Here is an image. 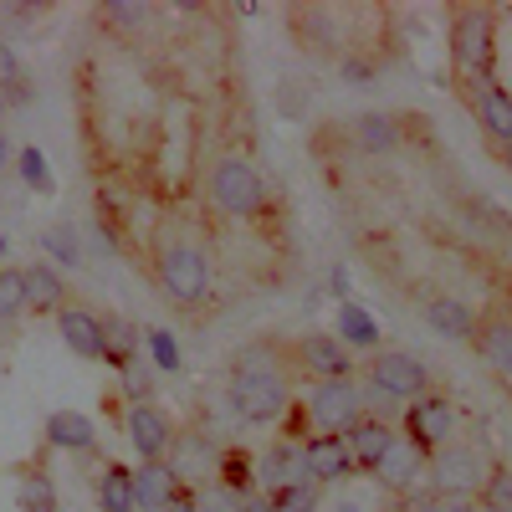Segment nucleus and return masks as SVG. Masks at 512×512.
Returning <instances> with one entry per match:
<instances>
[{
  "instance_id": "28",
  "label": "nucleus",
  "mask_w": 512,
  "mask_h": 512,
  "mask_svg": "<svg viewBox=\"0 0 512 512\" xmlns=\"http://www.w3.org/2000/svg\"><path fill=\"white\" fill-rule=\"evenodd\" d=\"M16 502H21V512H62L57 487H52V477L41 472V466H26V472H21V482H16Z\"/></svg>"
},
{
  "instance_id": "37",
  "label": "nucleus",
  "mask_w": 512,
  "mask_h": 512,
  "mask_svg": "<svg viewBox=\"0 0 512 512\" xmlns=\"http://www.w3.org/2000/svg\"><path fill=\"white\" fill-rule=\"evenodd\" d=\"M21 169H26V185H31V190H52V175H47V159H41V149H21Z\"/></svg>"
},
{
  "instance_id": "2",
  "label": "nucleus",
  "mask_w": 512,
  "mask_h": 512,
  "mask_svg": "<svg viewBox=\"0 0 512 512\" xmlns=\"http://www.w3.org/2000/svg\"><path fill=\"white\" fill-rule=\"evenodd\" d=\"M154 282L175 308H200V303H210V292H216V267H210V256L200 246L175 241V246L159 251Z\"/></svg>"
},
{
  "instance_id": "36",
  "label": "nucleus",
  "mask_w": 512,
  "mask_h": 512,
  "mask_svg": "<svg viewBox=\"0 0 512 512\" xmlns=\"http://www.w3.org/2000/svg\"><path fill=\"white\" fill-rule=\"evenodd\" d=\"M98 16H103L108 26H139L149 11H144V6H134V0H108V6H103Z\"/></svg>"
},
{
  "instance_id": "9",
  "label": "nucleus",
  "mask_w": 512,
  "mask_h": 512,
  "mask_svg": "<svg viewBox=\"0 0 512 512\" xmlns=\"http://www.w3.org/2000/svg\"><path fill=\"white\" fill-rule=\"evenodd\" d=\"M175 436H180V425H175V415H169L164 405H154V400L128 405V441H134V451L144 461H169Z\"/></svg>"
},
{
  "instance_id": "23",
  "label": "nucleus",
  "mask_w": 512,
  "mask_h": 512,
  "mask_svg": "<svg viewBox=\"0 0 512 512\" xmlns=\"http://www.w3.org/2000/svg\"><path fill=\"white\" fill-rule=\"evenodd\" d=\"M210 461H221V451H210V441H205V436H175L169 466L180 472V482H185V487H200V482H205V477H200V466L210 472Z\"/></svg>"
},
{
  "instance_id": "21",
  "label": "nucleus",
  "mask_w": 512,
  "mask_h": 512,
  "mask_svg": "<svg viewBox=\"0 0 512 512\" xmlns=\"http://www.w3.org/2000/svg\"><path fill=\"white\" fill-rule=\"evenodd\" d=\"M47 446H57V451H82V456H88V451L98 446L93 420L82 415V410H52V415H47Z\"/></svg>"
},
{
  "instance_id": "6",
  "label": "nucleus",
  "mask_w": 512,
  "mask_h": 512,
  "mask_svg": "<svg viewBox=\"0 0 512 512\" xmlns=\"http://www.w3.org/2000/svg\"><path fill=\"white\" fill-rule=\"evenodd\" d=\"M369 390H379L384 400H420L436 390L431 379V364L415 359L410 349H374L369 354Z\"/></svg>"
},
{
  "instance_id": "12",
  "label": "nucleus",
  "mask_w": 512,
  "mask_h": 512,
  "mask_svg": "<svg viewBox=\"0 0 512 512\" xmlns=\"http://www.w3.org/2000/svg\"><path fill=\"white\" fill-rule=\"evenodd\" d=\"M425 461H431V456H420L405 436H395V446L379 456V466H374L369 477H374L384 492H390V497H405L410 487H420V482H425Z\"/></svg>"
},
{
  "instance_id": "25",
  "label": "nucleus",
  "mask_w": 512,
  "mask_h": 512,
  "mask_svg": "<svg viewBox=\"0 0 512 512\" xmlns=\"http://www.w3.org/2000/svg\"><path fill=\"white\" fill-rule=\"evenodd\" d=\"M354 144H359L364 154H395L400 128H395L390 113H359V118H354Z\"/></svg>"
},
{
  "instance_id": "15",
  "label": "nucleus",
  "mask_w": 512,
  "mask_h": 512,
  "mask_svg": "<svg viewBox=\"0 0 512 512\" xmlns=\"http://www.w3.org/2000/svg\"><path fill=\"white\" fill-rule=\"evenodd\" d=\"M190 487L180 482V472L169 461H139L134 466V502L144 507V512H164L175 497H185Z\"/></svg>"
},
{
  "instance_id": "14",
  "label": "nucleus",
  "mask_w": 512,
  "mask_h": 512,
  "mask_svg": "<svg viewBox=\"0 0 512 512\" xmlns=\"http://www.w3.org/2000/svg\"><path fill=\"white\" fill-rule=\"evenodd\" d=\"M57 328H62V344L77 359H88V364H103L108 359V349H103V313L82 308V303H67L57 313Z\"/></svg>"
},
{
  "instance_id": "22",
  "label": "nucleus",
  "mask_w": 512,
  "mask_h": 512,
  "mask_svg": "<svg viewBox=\"0 0 512 512\" xmlns=\"http://www.w3.org/2000/svg\"><path fill=\"white\" fill-rule=\"evenodd\" d=\"M103 349H108V359H103L108 369H118V374L134 369V364H139V359H134V354H139V328L128 323L123 313H103Z\"/></svg>"
},
{
  "instance_id": "20",
  "label": "nucleus",
  "mask_w": 512,
  "mask_h": 512,
  "mask_svg": "<svg viewBox=\"0 0 512 512\" xmlns=\"http://www.w3.org/2000/svg\"><path fill=\"white\" fill-rule=\"evenodd\" d=\"M477 354H482V364L492 369V374H502V379H512V318H482L477 323Z\"/></svg>"
},
{
  "instance_id": "3",
  "label": "nucleus",
  "mask_w": 512,
  "mask_h": 512,
  "mask_svg": "<svg viewBox=\"0 0 512 512\" xmlns=\"http://www.w3.org/2000/svg\"><path fill=\"white\" fill-rule=\"evenodd\" d=\"M210 205L231 221H256L267 210V180L246 154H221L210 169Z\"/></svg>"
},
{
  "instance_id": "35",
  "label": "nucleus",
  "mask_w": 512,
  "mask_h": 512,
  "mask_svg": "<svg viewBox=\"0 0 512 512\" xmlns=\"http://www.w3.org/2000/svg\"><path fill=\"white\" fill-rule=\"evenodd\" d=\"M21 77H26V72H21V57H16V47H11L6 36H0V88H11V93L21 98V93H26V88H21Z\"/></svg>"
},
{
  "instance_id": "24",
  "label": "nucleus",
  "mask_w": 512,
  "mask_h": 512,
  "mask_svg": "<svg viewBox=\"0 0 512 512\" xmlns=\"http://www.w3.org/2000/svg\"><path fill=\"white\" fill-rule=\"evenodd\" d=\"M98 507L103 512H139V502H134V466H123V461H108L103 466V477H98Z\"/></svg>"
},
{
  "instance_id": "40",
  "label": "nucleus",
  "mask_w": 512,
  "mask_h": 512,
  "mask_svg": "<svg viewBox=\"0 0 512 512\" xmlns=\"http://www.w3.org/2000/svg\"><path fill=\"white\" fill-rule=\"evenodd\" d=\"M344 72H349V82H369L374 77V67H364V62H344Z\"/></svg>"
},
{
  "instance_id": "30",
  "label": "nucleus",
  "mask_w": 512,
  "mask_h": 512,
  "mask_svg": "<svg viewBox=\"0 0 512 512\" xmlns=\"http://www.w3.org/2000/svg\"><path fill=\"white\" fill-rule=\"evenodd\" d=\"M26 313V277L21 267H0V323H11Z\"/></svg>"
},
{
  "instance_id": "43",
  "label": "nucleus",
  "mask_w": 512,
  "mask_h": 512,
  "mask_svg": "<svg viewBox=\"0 0 512 512\" xmlns=\"http://www.w3.org/2000/svg\"><path fill=\"white\" fill-rule=\"evenodd\" d=\"M379 512H405V507H400V502H390V507H379Z\"/></svg>"
},
{
  "instance_id": "19",
  "label": "nucleus",
  "mask_w": 512,
  "mask_h": 512,
  "mask_svg": "<svg viewBox=\"0 0 512 512\" xmlns=\"http://www.w3.org/2000/svg\"><path fill=\"white\" fill-rule=\"evenodd\" d=\"M425 323H431L441 338H456V344H472L477 338V313L461 303V297H431V303H425Z\"/></svg>"
},
{
  "instance_id": "13",
  "label": "nucleus",
  "mask_w": 512,
  "mask_h": 512,
  "mask_svg": "<svg viewBox=\"0 0 512 512\" xmlns=\"http://www.w3.org/2000/svg\"><path fill=\"white\" fill-rule=\"evenodd\" d=\"M292 482H308V477H303V441L282 436V441H272V446L262 451V461H256V492L277 497V492L292 487Z\"/></svg>"
},
{
  "instance_id": "1",
  "label": "nucleus",
  "mask_w": 512,
  "mask_h": 512,
  "mask_svg": "<svg viewBox=\"0 0 512 512\" xmlns=\"http://www.w3.org/2000/svg\"><path fill=\"white\" fill-rule=\"evenodd\" d=\"M451 62L461 67V77L472 82V88H487L497 82V16L482 11V6H461L451 16Z\"/></svg>"
},
{
  "instance_id": "34",
  "label": "nucleus",
  "mask_w": 512,
  "mask_h": 512,
  "mask_svg": "<svg viewBox=\"0 0 512 512\" xmlns=\"http://www.w3.org/2000/svg\"><path fill=\"white\" fill-rule=\"evenodd\" d=\"M41 246H47L62 267H77L82 262V246H72V231L67 226H52V231H41Z\"/></svg>"
},
{
  "instance_id": "16",
  "label": "nucleus",
  "mask_w": 512,
  "mask_h": 512,
  "mask_svg": "<svg viewBox=\"0 0 512 512\" xmlns=\"http://www.w3.org/2000/svg\"><path fill=\"white\" fill-rule=\"evenodd\" d=\"M344 446H349V461H354V472L359 477H369L374 466H379V456L395 446V425L384 420V415H364L354 431L344 436Z\"/></svg>"
},
{
  "instance_id": "42",
  "label": "nucleus",
  "mask_w": 512,
  "mask_h": 512,
  "mask_svg": "<svg viewBox=\"0 0 512 512\" xmlns=\"http://www.w3.org/2000/svg\"><path fill=\"white\" fill-rule=\"evenodd\" d=\"M11 169V139H6V128H0V175Z\"/></svg>"
},
{
  "instance_id": "26",
  "label": "nucleus",
  "mask_w": 512,
  "mask_h": 512,
  "mask_svg": "<svg viewBox=\"0 0 512 512\" xmlns=\"http://www.w3.org/2000/svg\"><path fill=\"white\" fill-rule=\"evenodd\" d=\"M338 344H354V349H379V323H374V313L369 308H359V303H344L338 308Z\"/></svg>"
},
{
  "instance_id": "8",
  "label": "nucleus",
  "mask_w": 512,
  "mask_h": 512,
  "mask_svg": "<svg viewBox=\"0 0 512 512\" xmlns=\"http://www.w3.org/2000/svg\"><path fill=\"white\" fill-rule=\"evenodd\" d=\"M400 436L420 451V456H436L441 446H451V436H456V405H451V395H420V400H410L405 405V420H400Z\"/></svg>"
},
{
  "instance_id": "5",
  "label": "nucleus",
  "mask_w": 512,
  "mask_h": 512,
  "mask_svg": "<svg viewBox=\"0 0 512 512\" xmlns=\"http://www.w3.org/2000/svg\"><path fill=\"white\" fill-rule=\"evenodd\" d=\"M364 415H369L364 410V390L354 379H323L303 400V420L313 425V436H349Z\"/></svg>"
},
{
  "instance_id": "11",
  "label": "nucleus",
  "mask_w": 512,
  "mask_h": 512,
  "mask_svg": "<svg viewBox=\"0 0 512 512\" xmlns=\"http://www.w3.org/2000/svg\"><path fill=\"white\" fill-rule=\"evenodd\" d=\"M303 477L313 487H333V482L354 477V461H349L344 436H308L303 441Z\"/></svg>"
},
{
  "instance_id": "29",
  "label": "nucleus",
  "mask_w": 512,
  "mask_h": 512,
  "mask_svg": "<svg viewBox=\"0 0 512 512\" xmlns=\"http://www.w3.org/2000/svg\"><path fill=\"white\" fill-rule=\"evenodd\" d=\"M482 512H512V466H487V482L477 492Z\"/></svg>"
},
{
  "instance_id": "39",
  "label": "nucleus",
  "mask_w": 512,
  "mask_h": 512,
  "mask_svg": "<svg viewBox=\"0 0 512 512\" xmlns=\"http://www.w3.org/2000/svg\"><path fill=\"white\" fill-rule=\"evenodd\" d=\"M241 512H272V497H267V492H251V497L241 502Z\"/></svg>"
},
{
  "instance_id": "44",
  "label": "nucleus",
  "mask_w": 512,
  "mask_h": 512,
  "mask_svg": "<svg viewBox=\"0 0 512 512\" xmlns=\"http://www.w3.org/2000/svg\"><path fill=\"white\" fill-rule=\"evenodd\" d=\"M507 164H512V149H507Z\"/></svg>"
},
{
  "instance_id": "10",
  "label": "nucleus",
  "mask_w": 512,
  "mask_h": 512,
  "mask_svg": "<svg viewBox=\"0 0 512 512\" xmlns=\"http://www.w3.org/2000/svg\"><path fill=\"white\" fill-rule=\"evenodd\" d=\"M292 364L303 369L313 384H323V379H354V354L338 344V333H303L292 344Z\"/></svg>"
},
{
  "instance_id": "38",
  "label": "nucleus",
  "mask_w": 512,
  "mask_h": 512,
  "mask_svg": "<svg viewBox=\"0 0 512 512\" xmlns=\"http://www.w3.org/2000/svg\"><path fill=\"white\" fill-rule=\"evenodd\" d=\"M420 512H482L477 502H461V497H431Z\"/></svg>"
},
{
  "instance_id": "33",
  "label": "nucleus",
  "mask_w": 512,
  "mask_h": 512,
  "mask_svg": "<svg viewBox=\"0 0 512 512\" xmlns=\"http://www.w3.org/2000/svg\"><path fill=\"white\" fill-rule=\"evenodd\" d=\"M144 344H149V354H154V369H164V374H175V369H180V344H175V338H169L164 328L144 333Z\"/></svg>"
},
{
  "instance_id": "4",
  "label": "nucleus",
  "mask_w": 512,
  "mask_h": 512,
  "mask_svg": "<svg viewBox=\"0 0 512 512\" xmlns=\"http://www.w3.org/2000/svg\"><path fill=\"white\" fill-rule=\"evenodd\" d=\"M231 410L246 425H277L292 410L287 369H231Z\"/></svg>"
},
{
  "instance_id": "41",
  "label": "nucleus",
  "mask_w": 512,
  "mask_h": 512,
  "mask_svg": "<svg viewBox=\"0 0 512 512\" xmlns=\"http://www.w3.org/2000/svg\"><path fill=\"white\" fill-rule=\"evenodd\" d=\"M164 512H195V492H185V497H175Z\"/></svg>"
},
{
  "instance_id": "18",
  "label": "nucleus",
  "mask_w": 512,
  "mask_h": 512,
  "mask_svg": "<svg viewBox=\"0 0 512 512\" xmlns=\"http://www.w3.org/2000/svg\"><path fill=\"white\" fill-rule=\"evenodd\" d=\"M21 277H26V308L31 313H62L72 297H67V282H62V272L52 267V262H31V267H21Z\"/></svg>"
},
{
  "instance_id": "7",
  "label": "nucleus",
  "mask_w": 512,
  "mask_h": 512,
  "mask_svg": "<svg viewBox=\"0 0 512 512\" xmlns=\"http://www.w3.org/2000/svg\"><path fill=\"white\" fill-rule=\"evenodd\" d=\"M487 482V461L472 451V446H441L431 461H425V487H431V497H461V502H477Z\"/></svg>"
},
{
  "instance_id": "31",
  "label": "nucleus",
  "mask_w": 512,
  "mask_h": 512,
  "mask_svg": "<svg viewBox=\"0 0 512 512\" xmlns=\"http://www.w3.org/2000/svg\"><path fill=\"white\" fill-rule=\"evenodd\" d=\"M190 492H195V512H241V502H246V497H236L231 487H221L216 477L200 482V487H190Z\"/></svg>"
},
{
  "instance_id": "27",
  "label": "nucleus",
  "mask_w": 512,
  "mask_h": 512,
  "mask_svg": "<svg viewBox=\"0 0 512 512\" xmlns=\"http://www.w3.org/2000/svg\"><path fill=\"white\" fill-rule=\"evenodd\" d=\"M216 482H221V487H231L236 497H251V492H256V461H251V451L226 446V451H221V461H216Z\"/></svg>"
},
{
  "instance_id": "17",
  "label": "nucleus",
  "mask_w": 512,
  "mask_h": 512,
  "mask_svg": "<svg viewBox=\"0 0 512 512\" xmlns=\"http://www.w3.org/2000/svg\"><path fill=\"white\" fill-rule=\"evenodd\" d=\"M472 113L482 123V134L502 149H512V93L502 82H487V88H472Z\"/></svg>"
},
{
  "instance_id": "32",
  "label": "nucleus",
  "mask_w": 512,
  "mask_h": 512,
  "mask_svg": "<svg viewBox=\"0 0 512 512\" xmlns=\"http://www.w3.org/2000/svg\"><path fill=\"white\" fill-rule=\"evenodd\" d=\"M318 497H323V487L292 482V487H282V492L272 497V512H318Z\"/></svg>"
}]
</instances>
